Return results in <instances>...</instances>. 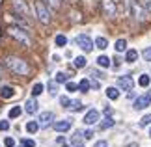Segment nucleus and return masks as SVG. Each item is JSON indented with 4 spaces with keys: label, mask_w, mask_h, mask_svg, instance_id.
I'll list each match as a JSON object with an SVG mask.
<instances>
[{
    "label": "nucleus",
    "mask_w": 151,
    "mask_h": 147,
    "mask_svg": "<svg viewBox=\"0 0 151 147\" xmlns=\"http://www.w3.org/2000/svg\"><path fill=\"white\" fill-rule=\"evenodd\" d=\"M9 128V121H0V131H8Z\"/></svg>",
    "instance_id": "41"
},
{
    "label": "nucleus",
    "mask_w": 151,
    "mask_h": 147,
    "mask_svg": "<svg viewBox=\"0 0 151 147\" xmlns=\"http://www.w3.org/2000/svg\"><path fill=\"white\" fill-rule=\"evenodd\" d=\"M90 87H91V84H90V80H86V78H82L78 82V91H82V93H86V91H90Z\"/></svg>",
    "instance_id": "19"
},
{
    "label": "nucleus",
    "mask_w": 151,
    "mask_h": 147,
    "mask_svg": "<svg viewBox=\"0 0 151 147\" xmlns=\"http://www.w3.org/2000/svg\"><path fill=\"white\" fill-rule=\"evenodd\" d=\"M129 9H131V15L136 17L138 22H144L147 19V15H149V11L140 4V0H131V2H129Z\"/></svg>",
    "instance_id": "4"
},
{
    "label": "nucleus",
    "mask_w": 151,
    "mask_h": 147,
    "mask_svg": "<svg viewBox=\"0 0 151 147\" xmlns=\"http://www.w3.org/2000/svg\"><path fill=\"white\" fill-rule=\"evenodd\" d=\"M47 87H49V93H50V95H56V93H58V82L56 80H50Z\"/></svg>",
    "instance_id": "27"
},
{
    "label": "nucleus",
    "mask_w": 151,
    "mask_h": 147,
    "mask_svg": "<svg viewBox=\"0 0 151 147\" xmlns=\"http://www.w3.org/2000/svg\"><path fill=\"white\" fill-rule=\"evenodd\" d=\"M24 108H26V112H28V114H36V112H37V101H36V99H28V101H26V104H24Z\"/></svg>",
    "instance_id": "13"
},
{
    "label": "nucleus",
    "mask_w": 151,
    "mask_h": 147,
    "mask_svg": "<svg viewBox=\"0 0 151 147\" xmlns=\"http://www.w3.org/2000/svg\"><path fill=\"white\" fill-rule=\"evenodd\" d=\"M8 34H9V37H13L15 41H19L21 45L32 47V39H30V36H28L26 28H22V26H9Z\"/></svg>",
    "instance_id": "2"
},
{
    "label": "nucleus",
    "mask_w": 151,
    "mask_h": 147,
    "mask_svg": "<svg viewBox=\"0 0 151 147\" xmlns=\"http://www.w3.org/2000/svg\"><path fill=\"white\" fill-rule=\"evenodd\" d=\"M112 2H114L116 8H118V11L121 13V11H123V4H125V0H112Z\"/></svg>",
    "instance_id": "37"
},
{
    "label": "nucleus",
    "mask_w": 151,
    "mask_h": 147,
    "mask_svg": "<svg viewBox=\"0 0 151 147\" xmlns=\"http://www.w3.org/2000/svg\"><path fill=\"white\" fill-rule=\"evenodd\" d=\"M34 9H36V17L41 24H50V13H49V8L43 0H36L34 2Z\"/></svg>",
    "instance_id": "3"
},
{
    "label": "nucleus",
    "mask_w": 151,
    "mask_h": 147,
    "mask_svg": "<svg viewBox=\"0 0 151 147\" xmlns=\"http://www.w3.org/2000/svg\"><path fill=\"white\" fill-rule=\"evenodd\" d=\"M56 82L60 84V82H67V75L65 73H56Z\"/></svg>",
    "instance_id": "35"
},
{
    "label": "nucleus",
    "mask_w": 151,
    "mask_h": 147,
    "mask_svg": "<svg viewBox=\"0 0 151 147\" xmlns=\"http://www.w3.org/2000/svg\"><path fill=\"white\" fill-rule=\"evenodd\" d=\"M114 119H112V117H106V119H104L103 123H99V128H101V131H104V128H110V127H112L114 125Z\"/></svg>",
    "instance_id": "25"
},
{
    "label": "nucleus",
    "mask_w": 151,
    "mask_h": 147,
    "mask_svg": "<svg viewBox=\"0 0 151 147\" xmlns=\"http://www.w3.org/2000/svg\"><path fill=\"white\" fill-rule=\"evenodd\" d=\"M118 87H121L123 91H132V87H134V80H132L129 75H123V76L118 78Z\"/></svg>",
    "instance_id": "7"
},
{
    "label": "nucleus",
    "mask_w": 151,
    "mask_h": 147,
    "mask_svg": "<svg viewBox=\"0 0 151 147\" xmlns=\"http://www.w3.org/2000/svg\"><path fill=\"white\" fill-rule=\"evenodd\" d=\"M21 112H22L21 106H13V108L9 110V117H11V119H15V117H19V115H21Z\"/></svg>",
    "instance_id": "29"
},
{
    "label": "nucleus",
    "mask_w": 151,
    "mask_h": 147,
    "mask_svg": "<svg viewBox=\"0 0 151 147\" xmlns=\"http://www.w3.org/2000/svg\"><path fill=\"white\" fill-rule=\"evenodd\" d=\"M21 147H24V145H21Z\"/></svg>",
    "instance_id": "45"
},
{
    "label": "nucleus",
    "mask_w": 151,
    "mask_h": 147,
    "mask_svg": "<svg viewBox=\"0 0 151 147\" xmlns=\"http://www.w3.org/2000/svg\"><path fill=\"white\" fill-rule=\"evenodd\" d=\"M60 104H62V106H65V108H69V104H71V99H69V97H62V99H60Z\"/></svg>",
    "instance_id": "38"
},
{
    "label": "nucleus",
    "mask_w": 151,
    "mask_h": 147,
    "mask_svg": "<svg viewBox=\"0 0 151 147\" xmlns=\"http://www.w3.org/2000/svg\"><path fill=\"white\" fill-rule=\"evenodd\" d=\"M97 121H99V112H97V110H90L88 114L84 115V123H86V125H95Z\"/></svg>",
    "instance_id": "11"
},
{
    "label": "nucleus",
    "mask_w": 151,
    "mask_h": 147,
    "mask_svg": "<svg viewBox=\"0 0 151 147\" xmlns=\"http://www.w3.org/2000/svg\"><path fill=\"white\" fill-rule=\"evenodd\" d=\"M22 145H24V147H36V142H34V140H30V138H22V142H21Z\"/></svg>",
    "instance_id": "36"
},
{
    "label": "nucleus",
    "mask_w": 151,
    "mask_h": 147,
    "mask_svg": "<svg viewBox=\"0 0 151 147\" xmlns=\"http://www.w3.org/2000/svg\"><path fill=\"white\" fill-rule=\"evenodd\" d=\"M4 143H6V147H15V140L8 136V138H6V140H4Z\"/></svg>",
    "instance_id": "39"
},
{
    "label": "nucleus",
    "mask_w": 151,
    "mask_h": 147,
    "mask_svg": "<svg viewBox=\"0 0 151 147\" xmlns=\"http://www.w3.org/2000/svg\"><path fill=\"white\" fill-rule=\"evenodd\" d=\"M140 4H142L144 8H146L149 13H151V0H140Z\"/></svg>",
    "instance_id": "40"
},
{
    "label": "nucleus",
    "mask_w": 151,
    "mask_h": 147,
    "mask_svg": "<svg viewBox=\"0 0 151 147\" xmlns=\"http://www.w3.org/2000/svg\"><path fill=\"white\" fill-rule=\"evenodd\" d=\"M15 95V90L11 86H2V90H0V97L2 99H11Z\"/></svg>",
    "instance_id": "14"
},
{
    "label": "nucleus",
    "mask_w": 151,
    "mask_h": 147,
    "mask_svg": "<svg viewBox=\"0 0 151 147\" xmlns=\"http://www.w3.org/2000/svg\"><path fill=\"white\" fill-rule=\"evenodd\" d=\"M63 147H69V145H63Z\"/></svg>",
    "instance_id": "43"
},
{
    "label": "nucleus",
    "mask_w": 151,
    "mask_h": 147,
    "mask_svg": "<svg viewBox=\"0 0 151 147\" xmlns=\"http://www.w3.org/2000/svg\"><path fill=\"white\" fill-rule=\"evenodd\" d=\"M114 49L118 50V52H125V50H127V41H125V39H118V41H116V47H114Z\"/></svg>",
    "instance_id": "21"
},
{
    "label": "nucleus",
    "mask_w": 151,
    "mask_h": 147,
    "mask_svg": "<svg viewBox=\"0 0 151 147\" xmlns=\"http://www.w3.org/2000/svg\"><path fill=\"white\" fill-rule=\"evenodd\" d=\"M95 47H97V49H101V50H104V49H106V47H108V39L106 37H97L95 39Z\"/></svg>",
    "instance_id": "18"
},
{
    "label": "nucleus",
    "mask_w": 151,
    "mask_h": 147,
    "mask_svg": "<svg viewBox=\"0 0 151 147\" xmlns=\"http://www.w3.org/2000/svg\"><path fill=\"white\" fill-rule=\"evenodd\" d=\"M45 4H47V8H50V9H54V11H58L62 8V0H43Z\"/></svg>",
    "instance_id": "15"
},
{
    "label": "nucleus",
    "mask_w": 151,
    "mask_h": 147,
    "mask_svg": "<svg viewBox=\"0 0 151 147\" xmlns=\"http://www.w3.org/2000/svg\"><path fill=\"white\" fill-rule=\"evenodd\" d=\"M52 123H54V114H52V112H43L41 117H39V127L47 128V127L52 125Z\"/></svg>",
    "instance_id": "8"
},
{
    "label": "nucleus",
    "mask_w": 151,
    "mask_h": 147,
    "mask_svg": "<svg viewBox=\"0 0 151 147\" xmlns=\"http://www.w3.org/2000/svg\"><path fill=\"white\" fill-rule=\"evenodd\" d=\"M11 8H13L15 15H21L28 21V15H30V9H28V2L26 0H11Z\"/></svg>",
    "instance_id": "5"
},
{
    "label": "nucleus",
    "mask_w": 151,
    "mask_h": 147,
    "mask_svg": "<svg viewBox=\"0 0 151 147\" xmlns=\"http://www.w3.org/2000/svg\"><path fill=\"white\" fill-rule=\"evenodd\" d=\"M77 43H78V47L84 52H91V50H93V41H91L90 36H86V34H80V36L77 37Z\"/></svg>",
    "instance_id": "6"
},
{
    "label": "nucleus",
    "mask_w": 151,
    "mask_h": 147,
    "mask_svg": "<svg viewBox=\"0 0 151 147\" xmlns=\"http://www.w3.org/2000/svg\"><path fill=\"white\" fill-rule=\"evenodd\" d=\"M71 123H73V121H69V119L54 121V123H52V128H54V131H58V132H65V131H69V128H71Z\"/></svg>",
    "instance_id": "10"
},
{
    "label": "nucleus",
    "mask_w": 151,
    "mask_h": 147,
    "mask_svg": "<svg viewBox=\"0 0 151 147\" xmlns=\"http://www.w3.org/2000/svg\"><path fill=\"white\" fill-rule=\"evenodd\" d=\"M82 136H84V140H91L93 138V131H91V128H86V131H82Z\"/></svg>",
    "instance_id": "34"
},
{
    "label": "nucleus",
    "mask_w": 151,
    "mask_h": 147,
    "mask_svg": "<svg viewBox=\"0 0 151 147\" xmlns=\"http://www.w3.org/2000/svg\"><path fill=\"white\" fill-rule=\"evenodd\" d=\"M106 97L112 99V101H116V99L119 97V91L116 90V87H106Z\"/></svg>",
    "instance_id": "22"
},
{
    "label": "nucleus",
    "mask_w": 151,
    "mask_h": 147,
    "mask_svg": "<svg viewBox=\"0 0 151 147\" xmlns=\"http://www.w3.org/2000/svg\"><path fill=\"white\" fill-rule=\"evenodd\" d=\"M71 145H73V147H84V136H82V131H75V134L71 136Z\"/></svg>",
    "instance_id": "12"
},
{
    "label": "nucleus",
    "mask_w": 151,
    "mask_h": 147,
    "mask_svg": "<svg viewBox=\"0 0 151 147\" xmlns=\"http://www.w3.org/2000/svg\"><path fill=\"white\" fill-rule=\"evenodd\" d=\"M93 147H106V142H104V140H101V142H97Z\"/></svg>",
    "instance_id": "42"
},
{
    "label": "nucleus",
    "mask_w": 151,
    "mask_h": 147,
    "mask_svg": "<svg viewBox=\"0 0 151 147\" xmlns=\"http://www.w3.org/2000/svg\"><path fill=\"white\" fill-rule=\"evenodd\" d=\"M149 136H151V132H149Z\"/></svg>",
    "instance_id": "46"
},
{
    "label": "nucleus",
    "mask_w": 151,
    "mask_h": 147,
    "mask_svg": "<svg viewBox=\"0 0 151 147\" xmlns=\"http://www.w3.org/2000/svg\"><path fill=\"white\" fill-rule=\"evenodd\" d=\"M86 63H88V62H86V58H84V56H77V58H75V67H77V69L86 67Z\"/></svg>",
    "instance_id": "24"
},
{
    "label": "nucleus",
    "mask_w": 151,
    "mask_h": 147,
    "mask_svg": "<svg viewBox=\"0 0 151 147\" xmlns=\"http://www.w3.org/2000/svg\"><path fill=\"white\" fill-rule=\"evenodd\" d=\"M151 123V114H147V115H144L142 119H140V127H147Z\"/></svg>",
    "instance_id": "33"
},
{
    "label": "nucleus",
    "mask_w": 151,
    "mask_h": 147,
    "mask_svg": "<svg viewBox=\"0 0 151 147\" xmlns=\"http://www.w3.org/2000/svg\"><path fill=\"white\" fill-rule=\"evenodd\" d=\"M54 41H56V45H58V47H63V45L67 43V37L60 34V36H56V39H54Z\"/></svg>",
    "instance_id": "30"
},
{
    "label": "nucleus",
    "mask_w": 151,
    "mask_h": 147,
    "mask_svg": "<svg viewBox=\"0 0 151 147\" xmlns=\"http://www.w3.org/2000/svg\"><path fill=\"white\" fill-rule=\"evenodd\" d=\"M151 104V95L149 93H146V95H140L134 101V110H144L146 106H149Z\"/></svg>",
    "instance_id": "9"
},
{
    "label": "nucleus",
    "mask_w": 151,
    "mask_h": 147,
    "mask_svg": "<svg viewBox=\"0 0 151 147\" xmlns=\"http://www.w3.org/2000/svg\"><path fill=\"white\" fill-rule=\"evenodd\" d=\"M125 60L129 62V63H132V62H136V60H138V52H136L134 49L127 50V54H125Z\"/></svg>",
    "instance_id": "17"
},
{
    "label": "nucleus",
    "mask_w": 151,
    "mask_h": 147,
    "mask_svg": "<svg viewBox=\"0 0 151 147\" xmlns=\"http://www.w3.org/2000/svg\"><path fill=\"white\" fill-rule=\"evenodd\" d=\"M149 82H151V76H147V75H142L140 78H138V84H140L142 87H147Z\"/></svg>",
    "instance_id": "26"
},
{
    "label": "nucleus",
    "mask_w": 151,
    "mask_h": 147,
    "mask_svg": "<svg viewBox=\"0 0 151 147\" xmlns=\"http://www.w3.org/2000/svg\"><path fill=\"white\" fill-rule=\"evenodd\" d=\"M82 2H86V0H82Z\"/></svg>",
    "instance_id": "44"
},
{
    "label": "nucleus",
    "mask_w": 151,
    "mask_h": 147,
    "mask_svg": "<svg viewBox=\"0 0 151 147\" xmlns=\"http://www.w3.org/2000/svg\"><path fill=\"white\" fill-rule=\"evenodd\" d=\"M43 90H45V86L41 84V82H37V84H34V87H32V95H34V97L41 95V93H43Z\"/></svg>",
    "instance_id": "20"
},
{
    "label": "nucleus",
    "mask_w": 151,
    "mask_h": 147,
    "mask_svg": "<svg viewBox=\"0 0 151 147\" xmlns=\"http://www.w3.org/2000/svg\"><path fill=\"white\" fill-rule=\"evenodd\" d=\"M142 56H144V60H146V62H151V47H146V49H144Z\"/></svg>",
    "instance_id": "32"
},
{
    "label": "nucleus",
    "mask_w": 151,
    "mask_h": 147,
    "mask_svg": "<svg viewBox=\"0 0 151 147\" xmlns=\"http://www.w3.org/2000/svg\"><path fill=\"white\" fill-rule=\"evenodd\" d=\"M26 131L30 134H36L39 131V121H28L26 123Z\"/></svg>",
    "instance_id": "16"
},
{
    "label": "nucleus",
    "mask_w": 151,
    "mask_h": 147,
    "mask_svg": "<svg viewBox=\"0 0 151 147\" xmlns=\"http://www.w3.org/2000/svg\"><path fill=\"white\" fill-rule=\"evenodd\" d=\"M97 2H99V0H97Z\"/></svg>",
    "instance_id": "47"
},
{
    "label": "nucleus",
    "mask_w": 151,
    "mask_h": 147,
    "mask_svg": "<svg viewBox=\"0 0 151 147\" xmlns=\"http://www.w3.org/2000/svg\"><path fill=\"white\" fill-rule=\"evenodd\" d=\"M65 87H67V91L73 93V91L78 90V84H75V82H69V80H67V82H65Z\"/></svg>",
    "instance_id": "31"
},
{
    "label": "nucleus",
    "mask_w": 151,
    "mask_h": 147,
    "mask_svg": "<svg viewBox=\"0 0 151 147\" xmlns=\"http://www.w3.org/2000/svg\"><path fill=\"white\" fill-rule=\"evenodd\" d=\"M69 110H71V112H80V110H84V106H82V103H80V101H71Z\"/></svg>",
    "instance_id": "23"
},
{
    "label": "nucleus",
    "mask_w": 151,
    "mask_h": 147,
    "mask_svg": "<svg viewBox=\"0 0 151 147\" xmlns=\"http://www.w3.org/2000/svg\"><path fill=\"white\" fill-rule=\"evenodd\" d=\"M4 65L8 67L11 73H15V75H19V76H28V75L32 73L30 63H28L26 60H22V58H19V56H6Z\"/></svg>",
    "instance_id": "1"
},
{
    "label": "nucleus",
    "mask_w": 151,
    "mask_h": 147,
    "mask_svg": "<svg viewBox=\"0 0 151 147\" xmlns=\"http://www.w3.org/2000/svg\"><path fill=\"white\" fill-rule=\"evenodd\" d=\"M97 63H99V67H108V65H110V58L99 56V58H97Z\"/></svg>",
    "instance_id": "28"
}]
</instances>
